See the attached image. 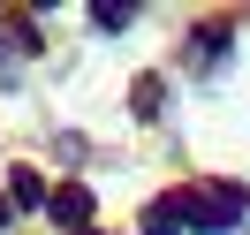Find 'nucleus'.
I'll return each mask as SVG.
<instances>
[{
	"instance_id": "f257e3e1",
	"label": "nucleus",
	"mask_w": 250,
	"mask_h": 235,
	"mask_svg": "<svg viewBox=\"0 0 250 235\" xmlns=\"http://www.w3.org/2000/svg\"><path fill=\"white\" fill-rule=\"evenodd\" d=\"M174 205H182V228H205V235L235 228V220L250 213V197H243L235 182H197V190H174Z\"/></svg>"
},
{
	"instance_id": "f03ea898",
	"label": "nucleus",
	"mask_w": 250,
	"mask_h": 235,
	"mask_svg": "<svg viewBox=\"0 0 250 235\" xmlns=\"http://www.w3.org/2000/svg\"><path fill=\"white\" fill-rule=\"evenodd\" d=\"M46 213L61 220L68 235H83V220H91V190H83V182H68V190H53V197H46Z\"/></svg>"
},
{
	"instance_id": "7ed1b4c3",
	"label": "nucleus",
	"mask_w": 250,
	"mask_h": 235,
	"mask_svg": "<svg viewBox=\"0 0 250 235\" xmlns=\"http://www.w3.org/2000/svg\"><path fill=\"white\" fill-rule=\"evenodd\" d=\"M144 235H182V205H174V197L144 205Z\"/></svg>"
},
{
	"instance_id": "20e7f679",
	"label": "nucleus",
	"mask_w": 250,
	"mask_h": 235,
	"mask_svg": "<svg viewBox=\"0 0 250 235\" xmlns=\"http://www.w3.org/2000/svg\"><path fill=\"white\" fill-rule=\"evenodd\" d=\"M91 23H99V31H129V23H137V0H99Z\"/></svg>"
},
{
	"instance_id": "39448f33",
	"label": "nucleus",
	"mask_w": 250,
	"mask_h": 235,
	"mask_svg": "<svg viewBox=\"0 0 250 235\" xmlns=\"http://www.w3.org/2000/svg\"><path fill=\"white\" fill-rule=\"evenodd\" d=\"M8 190H16V205H46V197H53V190L38 182L31 167H16V174H8Z\"/></svg>"
},
{
	"instance_id": "423d86ee",
	"label": "nucleus",
	"mask_w": 250,
	"mask_h": 235,
	"mask_svg": "<svg viewBox=\"0 0 250 235\" xmlns=\"http://www.w3.org/2000/svg\"><path fill=\"white\" fill-rule=\"evenodd\" d=\"M8 213H16V205H8V197H0V228H8Z\"/></svg>"
},
{
	"instance_id": "0eeeda50",
	"label": "nucleus",
	"mask_w": 250,
	"mask_h": 235,
	"mask_svg": "<svg viewBox=\"0 0 250 235\" xmlns=\"http://www.w3.org/2000/svg\"><path fill=\"white\" fill-rule=\"evenodd\" d=\"M83 235H99V228H83Z\"/></svg>"
}]
</instances>
